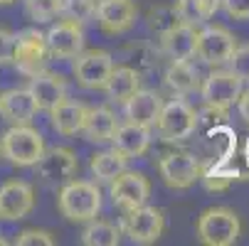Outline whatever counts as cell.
Instances as JSON below:
<instances>
[{"mask_svg": "<svg viewBox=\"0 0 249 246\" xmlns=\"http://www.w3.org/2000/svg\"><path fill=\"white\" fill-rule=\"evenodd\" d=\"M57 207H59L62 217H67L69 222H89L101 209V192L94 182L69 180L59 190Z\"/></svg>", "mask_w": 249, "mask_h": 246, "instance_id": "1", "label": "cell"}, {"mask_svg": "<svg viewBox=\"0 0 249 246\" xmlns=\"http://www.w3.org/2000/svg\"><path fill=\"white\" fill-rule=\"evenodd\" d=\"M0 153H3L13 165H20V167H32L37 165V160L42 158L45 153V140H42V133L30 128L27 123H18V126H10L3 138H0Z\"/></svg>", "mask_w": 249, "mask_h": 246, "instance_id": "2", "label": "cell"}, {"mask_svg": "<svg viewBox=\"0 0 249 246\" xmlns=\"http://www.w3.org/2000/svg\"><path fill=\"white\" fill-rule=\"evenodd\" d=\"M242 234V222L230 207H210L197 219V239L207 246H232Z\"/></svg>", "mask_w": 249, "mask_h": 246, "instance_id": "3", "label": "cell"}, {"mask_svg": "<svg viewBox=\"0 0 249 246\" xmlns=\"http://www.w3.org/2000/svg\"><path fill=\"white\" fill-rule=\"evenodd\" d=\"M156 128L160 133L163 140L178 143V140H185L197 131V111L183 98H173L168 103H163V109L158 114Z\"/></svg>", "mask_w": 249, "mask_h": 246, "instance_id": "4", "label": "cell"}, {"mask_svg": "<svg viewBox=\"0 0 249 246\" xmlns=\"http://www.w3.org/2000/svg\"><path fill=\"white\" fill-rule=\"evenodd\" d=\"M242 89H244V82L239 77H234L230 69L210 72L200 84V94H202L205 106L217 109V111H227L230 106H234Z\"/></svg>", "mask_w": 249, "mask_h": 246, "instance_id": "5", "label": "cell"}, {"mask_svg": "<svg viewBox=\"0 0 249 246\" xmlns=\"http://www.w3.org/2000/svg\"><path fill=\"white\" fill-rule=\"evenodd\" d=\"M124 229L128 234V239L133 244H156L165 229V214L163 209L158 207H148V204H141L136 209H128L126 212V222Z\"/></svg>", "mask_w": 249, "mask_h": 246, "instance_id": "6", "label": "cell"}, {"mask_svg": "<svg viewBox=\"0 0 249 246\" xmlns=\"http://www.w3.org/2000/svg\"><path fill=\"white\" fill-rule=\"evenodd\" d=\"M237 42H234V34L227 27L220 25H210L205 30L197 32V40H195V57L210 66H220L227 64L230 54L234 52Z\"/></svg>", "mask_w": 249, "mask_h": 246, "instance_id": "7", "label": "cell"}, {"mask_svg": "<svg viewBox=\"0 0 249 246\" xmlns=\"http://www.w3.org/2000/svg\"><path fill=\"white\" fill-rule=\"evenodd\" d=\"M158 170H160V178L165 180L168 187L188 190L200 180L202 163L190 153H168L158 160Z\"/></svg>", "mask_w": 249, "mask_h": 246, "instance_id": "8", "label": "cell"}, {"mask_svg": "<svg viewBox=\"0 0 249 246\" xmlns=\"http://www.w3.org/2000/svg\"><path fill=\"white\" fill-rule=\"evenodd\" d=\"M114 69V59L104 49H91V52H79L74 57V77L84 89H104Z\"/></svg>", "mask_w": 249, "mask_h": 246, "instance_id": "9", "label": "cell"}, {"mask_svg": "<svg viewBox=\"0 0 249 246\" xmlns=\"http://www.w3.org/2000/svg\"><path fill=\"white\" fill-rule=\"evenodd\" d=\"M79 170V160L74 155V150L69 148H62V146H54V148H45L42 158L37 160V172L40 178L47 182V185H64L69 182L77 175Z\"/></svg>", "mask_w": 249, "mask_h": 246, "instance_id": "10", "label": "cell"}, {"mask_svg": "<svg viewBox=\"0 0 249 246\" xmlns=\"http://www.w3.org/2000/svg\"><path fill=\"white\" fill-rule=\"evenodd\" d=\"M35 209V190L25 180H8L0 187V219L20 222Z\"/></svg>", "mask_w": 249, "mask_h": 246, "instance_id": "11", "label": "cell"}, {"mask_svg": "<svg viewBox=\"0 0 249 246\" xmlns=\"http://www.w3.org/2000/svg\"><path fill=\"white\" fill-rule=\"evenodd\" d=\"M148 197H151V182H148L146 175L124 170L119 178L111 180V199H114L116 207L124 209V212L146 204Z\"/></svg>", "mask_w": 249, "mask_h": 246, "instance_id": "12", "label": "cell"}, {"mask_svg": "<svg viewBox=\"0 0 249 246\" xmlns=\"http://www.w3.org/2000/svg\"><path fill=\"white\" fill-rule=\"evenodd\" d=\"M47 59H50V52H47V45H45V34H40L37 30H25V32L18 34L13 62L25 74L32 77V74L42 72Z\"/></svg>", "mask_w": 249, "mask_h": 246, "instance_id": "13", "label": "cell"}, {"mask_svg": "<svg viewBox=\"0 0 249 246\" xmlns=\"http://www.w3.org/2000/svg\"><path fill=\"white\" fill-rule=\"evenodd\" d=\"M136 5L133 0H99L94 17L106 34H124L136 25Z\"/></svg>", "mask_w": 249, "mask_h": 246, "instance_id": "14", "label": "cell"}, {"mask_svg": "<svg viewBox=\"0 0 249 246\" xmlns=\"http://www.w3.org/2000/svg\"><path fill=\"white\" fill-rule=\"evenodd\" d=\"M45 45L50 57L57 59H74L82 49H84V32L82 25L62 20L57 25L50 27V32L45 34Z\"/></svg>", "mask_w": 249, "mask_h": 246, "instance_id": "15", "label": "cell"}, {"mask_svg": "<svg viewBox=\"0 0 249 246\" xmlns=\"http://www.w3.org/2000/svg\"><path fill=\"white\" fill-rule=\"evenodd\" d=\"M27 91L32 94L35 103H37V111H52L67 96V84L59 74H52V72H45L42 69V72L30 77Z\"/></svg>", "mask_w": 249, "mask_h": 246, "instance_id": "16", "label": "cell"}, {"mask_svg": "<svg viewBox=\"0 0 249 246\" xmlns=\"http://www.w3.org/2000/svg\"><path fill=\"white\" fill-rule=\"evenodd\" d=\"M124 103H126V118L131 123L146 126V128H153L156 126L158 114L163 109V98L156 91H151V89H138Z\"/></svg>", "mask_w": 249, "mask_h": 246, "instance_id": "17", "label": "cell"}, {"mask_svg": "<svg viewBox=\"0 0 249 246\" xmlns=\"http://www.w3.org/2000/svg\"><path fill=\"white\" fill-rule=\"evenodd\" d=\"M35 114H37V103L27 89H8L0 94V116L10 126L30 123Z\"/></svg>", "mask_w": 249, "mask_h": 246, "instance_id": "18", "label": "cell"}, {"mask_svg": "<svg viewBox=\"0 0 249 246\" xmlns=\"http://www.w3.org/2000/svg\"><path fill=\"white\" fill-rule=\"evenodd\" d=\"M111 140H114V148L121 155L138 158V155H143L148 150V146H151V128L126 121L124 126H116Z\"/></svg>", "mask_w": 249, "mask_h": 246, "instance_id": "19", "label": "cell"}, {"mask_svg": "<svg viewBox=\"0 0 249 246\" xmlns=\"http://www.w3.org/2000/svg\"><path fill=\"white\" fill-rule=\"evenodd\" d=\"M87 111H89L87 103L64 96V98L57 103V106L50 111L54 131L62 133V135H77V133H82V126H84V116H87Z\"/></svg>", "mask_w": 249, "mask_h": 246, "instance_id": "20", "label": "cell"}, {"mask_svg": "<svg viewBox=\"0 0 249 246\" xmlns=\"http://www.w3.org/2000/svg\"><path fill=\"white\" fill-rule=\"evenodd\" d=\"M195 40H197L195 27L178 22V25L165 30V34H163V49H165V54L173 62L193 59L195 57Z\"/></svg>", "mask_w": 249, "mask_h": 246, "instance_id": "21", "label": "cell"}, {"mask_svg": "<svg viewBox=\"0 0 249 246\" xmlns=\"http://www.w3.org/2000/svg\"><path fill=\"white\" fill-rule=\"evenodd\" d=\"M116 116L111 109L106 106H94L87 111L84 116V126H82V133L87 135V140L91 143H106V140H111L114 131H116Z\"/></svg>", "mask_w": 249, "mask_h": 246, "instance_id": "22", "label": "cell"}, {"mask_svg": "<svg viewBox=\"0 0 249 246\" xmlns=\"http://www.w3.org/2000/svg\"><path fill=\"white\" fill-rule=\"evenodd\" d=\"M141 89V74L131 66H114L109 79L104 84V91L111 101H119L124 103L131 94H136Z\"/></svg>", "mask_w": 249, "mask_h": 246, "instance_id": "23", "label": "cell"}, {"mask_svg": "<svg viewBox=\"0 0 249 246\" xmlns=\"http://www.w3.org/2000/svg\"><path fill=\"white\" fill-rule=\"evenodd\" d=\"M217 8H220V0H178L175 3V17L183 25L197 27L215 15Z\"/></svg>", "mask_w": 249, "mask_h": 246, "instance_id": "24", "label": "cell"}, {"mask_svg": "<svg viewBox=\"0 0 249 246\" xmlns=\"http://www.w3.org/2000/svg\"><path fill=\"white\" fill-rule=\"evenodd\" d=\"M165 84L175 94H190V91L200 89V74H197V69L190 64V59L173 62L168 66V72H165Z\"/></svg>", "mask_w": 249, "mask_h": 246, "instance_id": "25", "label": "cell"}, {"mask_svg": "<svg viewBox=\"0 0 249 246\" xmlns=\"http://www.w3.org/2000/svg\"><path fill=\"white\" fill-rule=\"evenodd\" d=\"M126 163L128 158L121 155L116 148L114 150H104V153H96L89 163L91 172H94V178L101 180V182H111L114 178H119V175L126 170Z\"/></svg>", "mask_w": 249, "mask_h": 246, "instance_id": "26", "label": "cell"}, {"mask_svg": "<svg viewBox=\"0 0 249 246\" xmlns=\"http://www.w3.org/2000/svg\"><path fill=\"white\" fill-rule=\"evenodd\" d=\"M121 231L116 224L104 222V219H89L87 229L82 231V244L87 246H119Z\"/></svg>", "mask_w": 249, "mask_h": 246, "instance_id": "27", "label": "cell"}, {"mask_svg": "<svg viewBox=\"0 0 249 246\" xmlns=\"http://www.w3.org/2000/svg\"><path fill=\"white\" fill-rule=\"evenodd\" d=\"M96 0H57V15L69 22H87L94 17Z\"/></svg>", "mask_w": 249, "mask_h": 246, "instance_id": "28", "label": "cell"}, {"mask_svg": "<svg viewBox=\"0 0 249 246\" xmlns=\"http://www.w3.org/2000/svg\"><path fill=\"white\" fill-rule=\"evenodd\" d=\"M227 64L234 77H239L242 82H249V45H237L234 52L230 54Z\"/></svg>", "mask_w": 249, "mask_h": 246, "instance_id": "29", "label": "cell"}, {"mask_svg": "<svg viewBox=\"0 0 249 246\" xmlns=\"http://www.w3.org/2000/svg\"><path fill=\"white\" fill-rule=\"evenodd\" d=\"M25 10L32 20L50 22L57 15V0H25Z\"/></svg>", "mask_w": 249, "mask_h": 246, "instance_id": "30", "label": "cell"}, {"mask_svg": "<svg viewBox=\"0 0 249 246\" xmlns=\"http://www.w3.org/2000/svg\"><path fill=\"white\" fill-rule=\"evenodd\" d=\"M15 244L18 246H52L54 236L50 231H42V229H25L18 234Z\"/></svg>", "mask_w": 249, "mask_h": 246, "instance_id": "31", "label": "cell"}, {"mask_svg": "<svg viewBox=\"0 0 249 246\" xmlns=\"http://www.w3.org/2000/svg\"><path fill=\"white\" fill-rule=\"evenodd\" d=\"M15 42H18V34H13L10 30H0V64H3V62H13Z\"/></svg>", "mask_w": 249, "mask_h": 246, "instance_id": "32", "label": "cell"}, {"mask_svg": "<svg viewBox=\"0 0 249 246\" xmlns=\"http://www.w3.org/2000/svg\"><path fill=\"white\" fill-rule=\"evenodd\" d=\"M227 15L234 20H249V0H220Z\"/></svg>", "mask_w": 249, "mask_h": 246, "instance_id": "33", "label": "cell"}, {"mask_svg": "<svg viewBox=\"0 0 249 246\" xmlns=\"http://www.w3.org/2000/svg\"><path fill=\"white\" fill-rule=\"evenodd\" d=\"M237 109H239L242 118L249 123V89H247V91L242 89V94H239V98H237Z\"/></svg>", "mask_w": 249, "mask_h": 246, "instance_id": "34", "label": "cell"}, {"mask_svg": "<svg viewBox=\"0 0 249 246\" xmlns=\"http://www.w3.org/2000/svg\"><path fill=\"white\" fill-rule=\"evenodd\" d=\"M244 160H247V170H249V135H247V146H244Z\"/></svg>", "mask_w": 249, "mask_h": 246, "instance_id": "35", "label": "cell"}, {"mask_svg": "<svg viewBox=\"0 0 249 246\" xmlns=\"http://www.w3.org/2000/svg\"><path fill=\"white\" fill-rule=\"evenodd\" d=\"M10 3H15V0H0V5H10Z\"/></svg>", "mask_w": 249, "mask_h": 246, "instance_id": "36", "label": "cell"}, {"mask_svg": "<svg viewBox=\"0 0 249 246\" xmlns=\"http://www.w3.org/2000/svg\"><path fill=\"white\" fill-rule=\"evenodd\" d=\"M5 244H8V241H5V239H0V246H5Z\"/></svg>", "mask_w": 249, "mask_h": 246, "instance_id": "37", "label": "cell"}]
</instances>
